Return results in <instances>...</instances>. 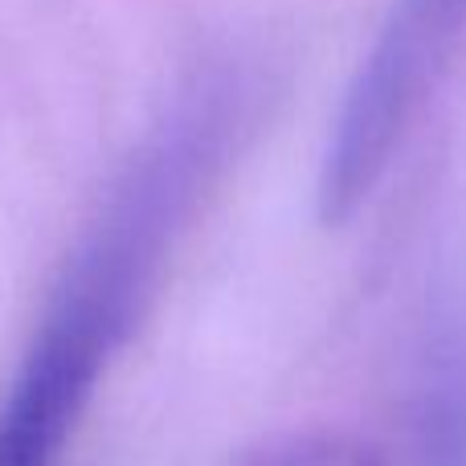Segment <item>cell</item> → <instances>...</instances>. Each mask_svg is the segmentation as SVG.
Returning a JSON list of instances; mask_svg holds the SVG:
<instances>
[{
    "mask_svg": "<svg viewBox=\"0 0 466 466\" xmlns=\"http://www.w3.org/2000/svg\"><path fill=\"white\" fill-rule=\"evenodd\" d=\"M462 29L466 0H397L372 54L348 86L323 152L315 185L323 221H348L372 197Z\"/></svg>",
    "mask_w": 466,
    "mask_h": 466,
    "instance_id": "obj_2",
    "label": "cell"
},
{
    "mask_svg": "<svg viewBox=\"0 0 466 466\" xmlns=\"http://www.w3.org/2000/svg\"><path fill=\"white\" fill-rule=\"evenodd\" d=\"M241 119L226 78L177 106L74 246L37 336L0 397V466H54L98 377L156 287L172 241L218 177Z\"/></svg>",
    "mask_w": 466,
    "mask_h": 466,
    "instance_id": "obj_1",
    "label": "cell"
},
{
    "mask_svg": "<svg viewBox=\"0 0 466 466\" xmlns=\"http://www.w3.org/2000/svg\"><path fill=\"white\" fill-rule=\"evenodd\" d=\"M413 466H466V323H438L421 348Z\"/></svg>",
    "mask_w": 466,
    "mask_h": 466,
    "instance_id": "obj_3",
    "label": "cell"
},
{
    "mask_svg": "<svg viewBox=\"0 0 466 466\" xmlns=\"http://www.w3.org/2000/svg\"><path fill=\"white\" fill-rule=\"evenodd\" d=\"M233 466H380L377 451L360 438L315 430V434H290L246 451Z\"/></svg>",
    "mask_w": 466,
    "mask_h": 466,
    "instance_id": "obj_4",
    "label": "cell"
}]
</instances>
